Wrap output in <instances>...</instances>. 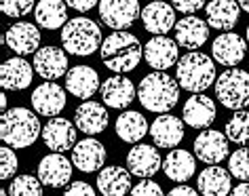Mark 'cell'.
<instances>
[{
    "instance_id": "cell-26",
    "label": "cell",
    "mask_w": 249,
    "mask_h": 196,
    "mask_svg": "<svg viewBox=\"0 0 249 196\" xmlns=\"http://www.w3.org/2000/svg\"><path fill=\"white\" fill-rule=\"evenodd\" d=\"M205 13H207L209 28L230 32L236 26V21H239L241 7L236 0H211L205 7Z\"/></svg>"
},
{
    "instance_id": "cell-41",
    "label": "cell",
    "mask_w": 249,
    "mask_h": 196,
    "mask_svg": "<svg viewBox=\"0 0 249 196\" xmlns=\"http://www.w3.org/2000/svg\"><path fill=\"white\" fill-rule=\"evenodd\" d=\"M167 196H198V192L190 186H176Z\"/></svg>"
},
{
    "instance_id": "cell-2",
    "label": "cell",
    "mask_w": 249,
    "mask_h": 196,
    "mask_svg": "<svg viewBox=\"0 0 249 196\" xmlns=\"http://www.w3.org/2000/svg\"><path fill=\"white\" fill-rule=\"evenodd\" d=\"M138 99L148 112L167 114L179 99V82L163 70L150 72L138 84Z\"/></svg>"
},
{
    "instance_id": "cell-28",
    "label": "cell",
    "mask_w": 249,
    "mask_h": 196,
    "mask_svg": "<svg viewBox=\"0 0 249 196\" xmlns=\"http://www.w3.org/2000/svg\"><path fill=\"white\" fill-rule=\"evenodd\" d=\"M196 188L203 196H228L230 194V171L220 164H209L196 177Z\"/></svg>"
},
{
    "instance_id": "cell-1",
    "label": "cell",
    "mask_w": 249,
    "mask_h": 196,
    "mask_svg": "<svg viewBox=\"0 0 249 196\" xmlns=\"http://www.w3.org/2000/svg\"><path fill=\"white\" fill-rule=\"evenodd\" d=\"M99 55H102L104 65L110 72L127 74L140 65L142 57H144V49L133 34L124 32V30H116L114 34H110L102 42Z\"/></svg>"
},
{
    "instance_id": "cell-25",
    "label": "cell",
    "mask_w": 249,
    "mask_h": 196,
    "mask_svg": "<svg viewBox=\"0 0 249 196\" xmlns=\"http://www.w3.org/2000/svg\"><path fill=\"white\" fill-rule=\"evenodd\" d=\"M74 125L87 135H97L108 127V110L97 101H83L74 112Z\"/></svg>"
},
{
    "instance_id": "cell-34",
    "label": "cell",
    "mask_w": 249,
    "mask_h": 196,
    "mask_svg": "<svg viewBox=\"0 0 249 196\" xmlns=\"http://www.w3.org/2000/svg\"><path fill=\"white\" fill-rule=\"evenodd\" d=\"M230 175L241 181H249V148H239L230 154L228 161Z\"/></svg>"
},
{
    "instance_id": "cell-20",
    "label": "cell",
    "mask_w": 249,
    "mask_h": 196,
    "mask_svg": "<svg viewBox=\"0 0 249 196\" xmlns=\"http://www.w3.org/2000/svg\"><path fill=\"white\" fill-rule=\"evenodd\" d=\"M211 51H213V59L220 65H226V68H234L239 65L243 57H245L247 51V40L239 34H220L211 45Z\"/></svg>"
},
{
    "instance_id": "cell-11",
    "label": "cell",
    "mask_w": 249,
    "mask_h": 196,
    "mask_svg": "<svg viewBox=\"0 0 249 196\" xmlns=\"http://www.w3.org/2000/svg\"><path fill=\"white\" fill-rule=\"evenodd\" d=\"M4 45H7L11 51L21 55H30L36 53L40 47V32L34 23L30 21H17L13 26L7 28L4 32Z\"/></svg>"
},
{
    "instance_id": "cell-32",
    "label": "cell",
    "mask_w": 249,
    "mask_h": 196,
    "mask_svg": "<svg viewBox=\"0 0 249 196\" xmlns=\"http://www.w3.org/2000/svg\"><path fill=\"white\" fill-rule=\"evenodd\" d=\"M226 133L228 142L236 146H249V112L247 110H236L234 116L226 122Z\"/></svg>"
},
{
    "instance_id": "cell-17",
    "label": "cell",
    "mask_w": 249,
    "mask_h": 196,
    "mask_svg": "<svg viewBox=\"0 0 249 196\" xmlns=\"http://www.w3.org/2000/svg\"><path fill=\"white\" fill-rule=\"evenodd\" d=\"M150 137L157 148L173 150L184 139V122L173 114H159L150 125Z\"/></svg>"
},
{
    "instance_id": "cell-3",
    "label": "cell",
    "mask_w": 249,
    "mask_h": 196,
    "mask_svg": "<svg viewBox=\"0 0 249 196\" xmlns=\"http://www.w3.org/2000/svg\"><path fill=\"white\" fill-rule=\"evenodd\" d=\"M0 137L11 148H30L38 137H42L40 120L28 108H11L0 118Z\"/></svg>"
},
{
    "instance_id": "cell-10",
    "label": "cell",
    "mask_w": 249,
    "mask_h": 196,
    "mask_svg": "<svg viewBox=\"0 0 249 196\" xmlns=\"http://www.w3.org/2000/svg\"><path fill=\"white\" fill-rule=\"evenodd\" d=\"M160 163L163 161H160L157 146L135 144L127 154V169L131 171V175L140 177V180H150L152 175H157Z\"/></svg>"
},
{
    "instance_id": "cell-24",
    "label": "cell",
    "mask_w": 249,
    "mask_h": 196,
    "mask_svg": "<svg viewBox=\"0 0 249 196\" xmlns=\"http://www.w3.org/2000/svg\"><path fill=\"white\" fill-rule=\"evenodd\" d=\"M207 38H209V23H205L201 17L188 15L176 23V40L179 47L196 51L207 42Z\"/></svg>"
},
{
    "instance_id": "cell-12",
    "label": "cell",
    "mask_w": 249,
    "mask_h": 196,
    "mask_svg": "<svg viewBox=\"0 0 249 196\" xmlns=\"http://www.w3.org/2000/svg\"><path fill=\"white\" fill-rule=\"evenodd\" d=\"M76 125H72L68 118H53L42 129V139L51 152H68L76 146Z\"/></svg>"
},
{
    "instance_id": "cell-6",
    "label": "cell",
    "mask_w": 249,
    "mask_h": 196,
    "mask_svg": "<svg viewBox=\"0 0 249 196\" xmlns=\"http://www.w3.org/2000/svg\"><path fill=\"white\" fill-rule=\"evenodd\" d=\"M215 97L228 110H245L249 106V72L228 68L215 81Z\"/></svg>"
},
{
    "instance_id": "cell-42",
    "label": "cell",
    "mask_w": 249,
    "mask_h": 196,
    "mask_svg": "<svg viewBox=\"0 0 249 196\" xmlns=\"http://www.w3.org/2000/svg\"><path fill=\"white\" fill-rule=\"evenodd\" d=\"M230 196H249V181H241L230 190Z\"/></svg>"
},
{
    "instance_id": "cell-44",
    "label": "cell",
    "mask_w": 249,
    "mask_h": 196,
    "mask_svg": "<svg viewBox=\"0 0 249 196\" xmlns=\"http://www.w3.org/2000/svg\"><path fill=\"white\" fill-rule=\"evenodd\" d=\"M0 108H2V110H4V112H7V97H4V95H2V97H0Z\"/></svg>"
},
{
    "instance_id": "cell-19",
    "label": "cell",
    "mask_w": 249,
    "mask_h": 196,
    "mask_svg": "<svg viewBox=\"0 0 249 196\" xmlns=\"http://www.w3.org/2000/svg\"><path fill=\"white\" fill-rule=\"evenodd\" d=\"M135 95H138V91H135L133 81L123 74L110 76L108 81L102 84V101L112 110L129 108V103L133 101Z\"/></svg>"
},
{
    "instance_id": "cell-39",
    "label": "cell",
    "mask_w": 249,
    "mask_h": 196,
    "mask_svg": "<svg viewBox=\"0 0 249 196\" xmlns=\"http://www.w3.org/2000/svg\"><path fill=\"white\" fill-rule=\"evenodd\" d=\"M64 196H95V190H93V186H89L87 181H74L66 188Z\"/></svg>"
},
{
    "instance_id": "cell-23",
    "label": "cell",
    "mask_w": 249,
    "mask_h": 196,
    "mask_svg": "<svg viewBox=\"0 0 249 196\" xmlns=\"http://www.w3.org/2000/svg\"><path fill=\"white\" fill-rule=\"evenodd\" d=\"M142 21H144V28L150 34L163 36L176 28V11H173L171 4L163 2V0H154V2L146 4V9L142 11Z\"/></svg>"
},
{
    "instance_id": "cell-46",
    "label": "cell",
    "mask_w": 249,
    "mask_h": 196,
    "mask_svg": "<svg viewBox=\"0 0 249 196\" xmlns=\"http://www.w3.org/2000/svg\"><path fill=\"white\" fill-rule=\"evenodd\" d=\"M2 196H7V190H2Z\"/></svg>"
},
{
    "instance_id": "cell-33",
    "label": "cell",
    "mask_w": 249,
    "mask_h": 196,
    "mask_svg": "<svg viewBox=\"0 0 249 196\" xmlns=\"http://www.w3.org/2000/svg\"><path fill=\"white\" fill-rule=\"evenodd\" d=\"M42 186L45 183L40 181V177L34 175H17L13 181H11L9 194L11 196H42Z\"/></svg>"
},
{
    "instance_id": "cell-14",
    "label": "cell",
    "mask_w": 249,
    "mask_h": 196,
    "mask_svg": "<svg viewBox=\"0 0 249 196\" xmlns=\"http://www.w3.org/2000/svg\"><path fill=\"white\" fill-rule=\"evenodd\" d=\"M32 108L40 116H59L66 108V91L55 82H42L40 87L34 89L32 93Z\"/></svg>"
},
{
    "instance_id": "cell-16",
    "label": "cell",
    "mask_w": 249,
    "mask_h": 196,
    "mask_svg": "<svg viewBox=\"0 0 249 196\" xmlns=\"http://www.w3.org/2000/svg\"><path fill=\"white\" fill-rule=\"evenodd\" d=\"M215 103L211 97L203 93H192V97L184 103L182 110V118L188 127L192 129H209L215 120Z\"/></svg>"
},
{
    "instance_id": "cell-29",
    "label": "cell",
    "mask_w": 249,
    "mask_h": 196,
    "mask_svg": "<svg viewBox=\"0 0 249 196\" xmlns=\"http://www.w3.org/2000/svg\"><path fill=\"white\" fill-rule=\"evenodd\" d=\"M195 169H196L195 156L182 148H173L163 161L165 175L169 177L171 181H178V183L188 181L190 177L195 175Z\"/></svg>"
},
{
    "instance_id": "cell-21",
    "label": "cell",
    "mask_w": 249,
    "mask_h": 196,
    "mask_svg": "<svg viewBox=\"0 0 249 196\" xmlns=\"http://www.w3.org/2000/svg\"><path fill=\"white\" fill-rule=\"evenodd\" d=\"M66 89L76 99H89V97L95 95L97 89H102L99 74L91 65H74L66 74Z\"/></svg>"
},
{
    "instance_id": "cell-27",
    "label": "cell",
    "mask_w": 249,
    "mask_h": 196,
    "mask_svg": "<svg viewBox=\"0 0 249 196\" xmlns=\"http://www.w3.org/2000/svg\"><path fill=\"white\" fill-rule=\"evenodd\" d=\"M131 188V171L118 164L104 167L97 175V190L104 196H124Z\"/></svg>"
},
{
    "instance_id": "cell-9",
    "label": "cell",
    "mask_w": 249,
    "mask_h": 196,
    "mask_svg": "<svg viewBox=\"0 0 249 196\" xmlns=\"http://www.w3.org/2000/svg\"><path fill=\"white\" fill-rule=\"evenodd\" d=\"M144 57L146 64L154 70H163L167 72V68H173L179 61V51H178V40H171L167 36H154L146 42L144 49Z\"/></svg>"
},
{
    "instance_id": "cell-7",
    "label": "cell",
    "mask_w": 249,
    "mask_h": 196,
    "mask_svg": "<svg viewBox=\"0 0 249 196\" xmlns=\"http://www.w3.org/2000/svg\"><path fill=\"white\" fill-rule=\"evenodd\" d=\"M142 15L138 0H99V17L110 30H127Z\"/></svg>"
},
{
    "instance_id": "cell-31",
    "label": "cell",
    "mask_w": 249,
    "mask_h": 196,
    "mask_svg": "<svg viewBox=\"0 0 249 196\" xmlns=\"http://www.w3.org/2000/svg\"><path fill=\"white\" fill-rule=\"evenodd\" d=\"M116 135L127 144H138L142 137H146V133H150V127L144 118V114L135 112V110H127L116 118Z\"/></svg>"
},
{
    "instance_id": "cell-8",
    "label": "cell",
    "mask_w": 249,
    "mask_h": 196,
    "mask_svg": "<svg viewBox=\"0 0 249 196\" xmlns=\"http://www.w3.org/2000/svg\"><path fill=\"white\" fill-rule=\"evenodd\" d=\"M195 154L205 164H220L228 156V137L215 129H203L195 139Z\"/></svg>"
},
{
    "instance_id": "cell-5",
    "label": "cell",
    "mask_w": 249,
    "mask_h": 196,
    "mask_svg": "<svg viewBox=\"0 0 249 196\" xmlns=\"http://www.w3.org/2000/svg\"><path fill=\"white\" fill-rule=\"evenodd\" d=\"M102 30L89 17H74L61 28V45L64 51L78 55V57H89L102 49Z\"/></svg>"
},
{
    "instance_id": "cell-22",
    "label": "cell",
    "mask_w": 249,
    "mask_h": 196,
    "mask_svg": "<svg viewBox=\"0 0 249 196\" xmlns=\"http://www.w3.org/2000/svg\"><path fill=\"white\" fill-rule=\"evenodd\" d=\"M34 65H30L23 57H11L2 64L0 68V84L4 91H21L28 89V84L32 82L34 76Z\"/></svg>"
},
{
    "instance_id": "cell-35",
    "label": "cell",
    "mask_w": 249,
    "mask_h": 196,
    "mask_svg": "<svg viewBox=\"0 0 249 196\" xmlns=\"http://www.w3.org/2000/svg\"><path fill=\"white\" fill-rule=\"evenodd\" d=\"M0 9L7 17H26L36 7L34 0H0Z\"/></svg>"
},
{
    "instance_id": "cell-15",
    "label": "cell",
    "mask_w": 249,
    "mask_h": 196,
    "mask_svg": "<svg viewBox=\"0 0 249 196\" xmlns=\"http://www.w3.org/2000/svg\"><path fill=\"white\" fill-rule=\"evenodd\" d=\"M72 161L61 154V152H53L47 154L38 163V177L40 181L49 188H64L68 181L72 180Z\"/></svg>"
},
{
    "instance_id": "cell-45",
    "label": "cell",
    "mask_w": 249,
    "mask_h": 196,
    "mask_svg": "<svg viewBox=\"0 0 249 196\" xmlns=\"http://www.w3.org/2000/svg\"><path fill=\"white\" fill-rule=\"evenodd\" d=\"M245 34H247V38H245V40L249 42V26H247V32H245Z\"/></svg>"
},
{
    "instance_id": "cell-36",
    "label": "cell",
    "mask_w": 249,
    "mask_h": 196,
    "mask_svg": "<svg viewBox=\"0 0 249 196\" xmlns=\"http://www.w3.org/2000/svg\"><path fill=\"white\" fill-rule=\"evenodd\" d=\"M17 156L15 152L11 150V146H4L2 150H0V177H2L4 181L11 180L15 173H17Z\"/></svg>"
},
{
    "instance_id": "cell-18",
    "label": "cell",
    "mask_w": 249,
    "mask_h": 196,
    "mask_svg": "<svg viewBox=\"0 0 249 196\" xmlns=\"http://www.w3.org/2000/svg\"><path fill=\"white\" fill-rule=\"evenodd\" d=\"M72 163L74 167L83 173H95L104 167L106 163V148L102 142L93 137L80 139V142L72 148Z\"/></svg>"
},
{
    "instance_id": "cell-30",
    "label": "cell",
    "mask_w": 249,
    "mask_h": 196,
    "mask_svg": "<svg viewBox=\"0 0 249 196\" xmlns=\"http://www.w3.org/2000/svg\"><path fill=\"white\" fill-rule=\"evenodd\" d=\"M36 23L45 30H59L68 23L66 0H40L34 9Z\"/></svg>"
},
{
    "instance_id": "cell-4",
    "label": "cell",
    "mask_w": 249,
    "mask_h": 196,
    "mask_svg": "<svg viewBox=\"0 0 249 196\" xmlns=\"http://www.w3.org/2000/svg\"><path fill=\"white\" fill-rule=\"evenodd\" d=\"M176 78L179 87L190 93H203L209 89L215 81V68L213 59L205 53L190 51L184 57H179L178 68H176Z\"/></svg>"
},
{
    "instance_id": "cell-40",
    "label": "cell",
    "mask_w": 249,
    "mask_h": 196,
    "mask_svg": "<svg viewBox=\"0 0 249 196\" xmlns=\"http://www.w3.org/2000/svg\"><path fill=\"white\" fill-rule=\"evenodd\" d=\"M99 0H66V4L74 11H78V13H87V11H91Z\"/></svg>"
},
{
    "instance_id": "cell-38",
    "label": "cell",
    "mask_w": 249,
    "mask_h": 196,
    "mask_svg": "<svg viewBox=\"0 0 249 196\" xmlns=\"http://www.w3.org/2000/svg\"><path fill=\"white\" fill-rule=\"evenodd\" d=\"M171 4L176 11H179V13L192 15V13H196L198 9L205 7V0H171Z\"/></svg>"
},
{
    "instance_id": "cell-37",
    "label": "cell",
    "mask_w": 249,
    "mask_h": 196,
    "mask_svg": "<svg viewBox=\"0 0 249 196\" xmlns=\"http://www.w3.org/2000/svg\"><path fill=\"white\" fill-rule=\"evenodd\" d=\"M129 196H165V194H163V188H160L157 181L142 180L138 186L131 188V194Z\"/></svg>"
},
{
    "instance_id": "cell-43",
    "label": "cell",
    "mask_w": 249,
    "mask_h": 196,
    "mask_svg": "<svg viewBox=\"0 0 249 196\" xmlns=\"http://www.w3.org/2000/svg\"><path fill=\"white\" fill-rule=\"evenodd\" d=\"M236 2H239V7L243 11H247V13H249V0H236Z\"/></svg>"
},
{
    "instance_id": "cell-13",
    "label": "cell",
    "mask_w": 249,
    "mask_h": 196,
    "mask_svg": "<svg viewBox=\"0 0 249 196\" xmlns=\"http://www.w3.org/2000/svg\"><path fill=\"white\" fill-rule=\"evenodd\" d=\"M34 70L45 81H57L68 74V55L59 47H42L34 53Z\"/></svg>"
}]
</instances>
